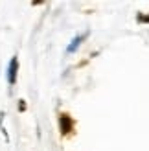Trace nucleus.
<instances>
[{
    "instance_id": "2",
    "label": "nucleus",
    "mask_w": 149,
    "mask_h": 151,
    "mask_svg": "<svg viewBox=\"0 0 149 151\" xmlns=\"http://www.w3.org/2000/svg\"><path fill=\"white\" fill-rule=\"evenodd\" d=\"M61 131H63V134H66V133H70L72 131V127H74V122H72V118L68 116V114H61Z\"/></svg>"
},
{
    "instance_id": "3",
    "label": "nucleus",
    "mask_w": 149,
    "mask_h": 151,
    "mask_svg": "<svg viewBox=\"0 0 149 151\" xmlns=\"http://www.w3.org/2000/svg\"><path fill=\"white\" fill-rule=\"evenodd\" d=\"M85 39V35H81V37H76V39H74V42L70 44V46H68V52H74V50H76L77 46H79V44H81V41H83Z\"/></svg>"
},
{
    "instance_id": "1",
    "label": "nucleus",
    "mask_w": 149,
    "mask_h": 151,
    "mask_svg": "<svg viewBox=\"0 0 149 151\" xmlns=\"http://www.w3.org/2000/svg\"><path fill=\"white\" fill-rule=\"evenodd\" d=\"M17 66H19L17 57H13L9 63V68H7V81H9V85H13L15 79H17Z\"/></svg>"
},
{
    "instance_id": "4",
    "label": "nucleus",
    "mask_w": 149,
    "mask_h": 151,
    "mask_svg": "<svg viewBox=\"0 0 149 151\" xmlns=\"http://www.w3.org/2000/svg\"><path fill=\"white\" fill-rule=\"evenodd\" d=\"M138 20H140V22H142V20H144V22H149V17H142V15H140Z\"/></svg>"
}]
</instances>
